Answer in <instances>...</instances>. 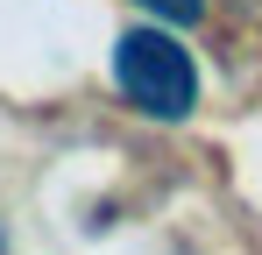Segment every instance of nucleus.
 <instances>
[{
	"instance_id": "1",
	"label": "nucleus",
	"mask_w": 262,
	"mask_h": 255,
	"mask_svg": "<svg viewBox=\"0 0 262 255\" xmlns=\"http://www.w3.org/2000/svg\"><path fill=\"white\" fill-rule=\"evenodd\" d=\"M114 85H121V99H128L135 114H149V121H184L191 107H199V64H191V50L163 29H128L121 50H114Z\"/></svg>"
},
{
	"instance_id": "2",
	"label": "nucleus",
	"mask_w": 262,
	"mask_h": 255,
	"mask_svg": "<svg viewBox=\"0 0 262 255\" xmlns=\"http://www.w3.org/2000/svg\"><path fill=\"white\" fill-rule=\"evenodd\" d=\"M142 7H156L163 22H199V7H206V0H142Z\"/></svg>"
}]
</instances>
